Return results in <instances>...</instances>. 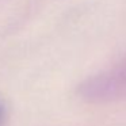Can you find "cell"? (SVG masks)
<instances>
[{
  "instance_id": "6da1fadb",
  "label": "cell",
  "mask_w": 126,
  "mask_h": 126,
  "mask_svg": "<svg viewBox=\"0 0 126 126\" xmlns=\"http://www.w3.org/2000/svg\"><path fill=\"white\" fill-rule=\"evenodd\" d=\"M1 115H3V111H1V107H0V121H1Z\"/></svg>"
}]
</instances>
